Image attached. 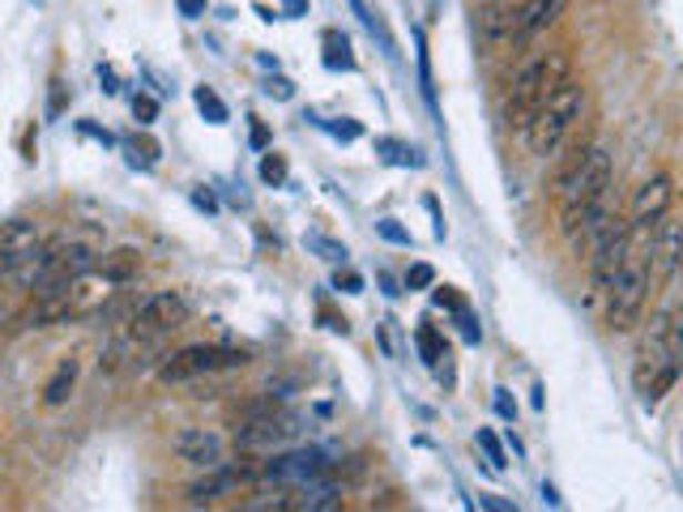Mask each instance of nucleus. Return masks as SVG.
Wrapping results in <instances>:
<instances>
[{"mask_svg":"<svg viewBox=\"0 0 683 512\" xmlns=\"http://www.w3.org/2000/svg\"><path fill=\"white\" fill-rule=\"evenodd\" d=\"M654 235L629 231V248H624L620 265L611 273V287H606V329L632 333L645 317V303L654 295Z\"/></svg>","mask_w":683,"mask_h":512,"instance_id":"obj_1","label":"nucleus"},{"mask_svg":"<svg viewBox=\"0 0 683 512\" xmlns=\"http://www.w3.org/2000/svg\"><path fill=\"white\" fill-rule=\"evenodd\" d=\"M680 354H683V324H680V303H671L654 324H650V338L641 342L636 351V368H632V384L641 393L645 405H657L671 384L680 377Z\"/></svg>","mask_w":683,"mask_h":512,"instance_id":"obj_2","label":"nucleus"},{"mask_svg":"<svg viewBox=\"0 0 683 512\" xmlns=\"http://www.w3.org/2000/svg\"><path fill=\"white\" fill-rule=\"evenodd\" d=\"M602 197H611V154L602 145H590L573 175L560 184V231L576 235Z\"/></svg>","mask_w":683,"mask_h":512,"instance_id":"obj_3","label":"nucleus"},{"mask_svg":"<svg viewBox=\"0 0 683 512\" xmlns=\"http://www.w3.org/2000/svg\"><path fill=\"white\" fill-rule=\"evenodd\" d=\"M581 111H585V90H581V81L564 78L551 94H546L543 108L534 111V120L525 124L530 150H534L539 159H555V150L573 137Z\"/></svg>","mask_w":683,"mask_h":512,"instance_id":"obj_4","label":"nucleus"},{"mask_svg":"<svg viewBox=\"0 0 683 512\" xmlns=\"http://www.w3.org/2000/svg\"><path fill=\"white\" fill-rule=\"evenodd\" d=\"M564 78H569V56L564 52L530 60L518 78H513V90H509V99H504V120H509V129L525 133V124L534 120V111L543 108L546 94H551Z\"/></svg>","mask_w":683,"mask_h":512,"instance_id":"obj_5","label":"nucleus"},{"mask_svg":"<svg viewBox=\"0 0 683 512\" xmlns=\"http://www.w3.org/2000/svg\"><path fill=\"white\" fill-rule=\"evenodd\" d=\"M189 321V295L184 291H159V295L141 299L129 317V338L133 342H159L163 333L180 329Z\"/></svg>","mask_w":683,"mask_h":512,"instance_id":"obj_6","label":"nucleus"},{"mask_svg":"<svg viewBox=\"0 0 683 512\" xmlns=\"http://www.w3.org/2000/svg\"><path fill=\"white\" fill-rule=\"evenodd\" d=\"M244 351H227V347H184L159 368L163 384H184V380L210 377V372H227V368H244Z\"/></svg>","mask_w":683,"mask_h":512,"instance_id":"obj_7","label":"nucleus"},{"mask_svg":"<svg viewBox=\"0 0 683 512\" xmlns=\"http://www.w3.org/2000/svg\"><path fill=\"white\" fill-rule=\"evenodd\" d=\"M671 205H675V184H671V175L645 180V184L636 189V197H632L629 231H636V235H654L657 227L671 218Z\"/></svg>","mask_w":683,"mask_h":512,"instance_id":"obj_8","label":"nucleus"},{"mask_svg":"<svg viewBox=\"0 0 683 512\" xmlns=\"http://www.w3.org/2000/svg\"><path fill=\"white\" fill-rule=\"evenodd\" d=\"M329 465L325 453L321 449H300V453H282V458L265 461V479L270 483H282V486H303V483H317V479H325Z\"/></svg>","mask_w":683,"mask_h":512,"instance_id":"obj_9","label":"nucleus"},{"mask_svg":"<svg viewBox=\"0 0 683 512\" xmlns=\"http://www.w3.org/2000/svg\"><path fill=\"white\" fill-rule=\"evenodd\" d=\"M39 257V231L27 218H13L0 227V270L4 273H27Z\"/></svg>","mask_w":683,"mask_h":512,"instance_id":"obj_10","label":"nucleus"},{"mask_svg":"<svg viewBox=\"0 0 683 512\" xmlns=\"http://www.w3.org/2000/svg\"><path fill=\"white\" fill-rule=\"evenodd\" d=\"M171 449L175 458L197 465V470H210V465H222V453H227V440L210 428H184V432L171 435Z\"/></svg>","mask_w":683,"mask_h":512,"instance_id":"obj_11","label":"nucleus"},{"mask_svg":"<svg viewBox=\"0 0 683 512\" xmlns=\"http://www.w3.org/2000/svg\"><path fill=\"white\" fill-rule=\"evenodd\" d=\"M564 9H569V0H521L518 9H513V39L530 43V39L546 34L564 18Z\"/></svg>","mask_w":683,"mask_h":512,"instance_id":"obj_12","label":"nucleus"},{"mask_svg":"<svg viewBox=\"0 0 683 512\" xmlns=\"http://www.w3.org/2000/svg\"><path fill=\"white\" fill-rule=\"evenodd\" d=\"M252 474L248 470H235V465H210V474L201 479V483L189 486L192 504H210V500H219V495H231V491H240Z\"/></svg>","mask_w":683,"mask_h":512,"instance_id":"obj_13","label":"nucleus"},{"mask_svg":"<svg viewBox=\"0 0 683 512\" xmlns=\"http://www.w3.org/2000/svg\"><path fill=\"white\" fill-rule=\"evenodd\" d=\"M137 270H141V261H137L133 248H120V252H111V257H103V261H94V273H99L103 282H111V287L133 282Z\"/></svg>","mask_w":683,"mask_h":512,"instance_id":"obj_14","label":"nucleus"},{"mask_svg":"<svg viewBox=\"0 0 683 512\" xmlns=\"http://www.w3.org/2000/svg\"><path fill=\"white\" fill-rule=\"evenodd\" d=\"M78 359H64L60 368L52 372V380L43 384V405H64L69 402V393H73V384H78Z\"/></svg>","mask_w":683,"mask_h":512,"instance_id":"obj_15","label":"nucleus"},{"mask_svg":"<svg viewBox=\"0 0 683 512\" xmlns=\"http://www.w3.org/2000/svg\"><path fill=\"white\" fill-rule=\"evenodd\" d=\"M325 64L329 69H355V56H351L346 34H338V30H329L325 34Z\"/></svg>","mask_w":683,"mask_h":512,"instance_id":"obj_16","label":"nucleus"},{"mask_svg":"<svg viewBox=\"0 0 683 512\" xmlns=\"http://www.w3.org/2000/svg\"><path fill=\"white\" fill-rule=\"evenodd\" d=\"M414 342H419V351H423V363L428 368H440V359H449V347L440 342V333L432 324H423L419 333H414Z\"/></svg>","mask_w":683,"mask_h":512,"instance_id":"obj_17","label":"nucleus"},{"mask_svg":"<svg viewBox=\"0 0 683 512\" xmlns=\"http://www.w3.org/2000/svg\"><path fill=\"white\" fill-rule=\"evenodd\" d=\"M197 108H201V116H205L210 124H227V108H222V99L210 90V86H197Z\"/></svg>","mask_w":683,"mask_h":512,"instance_id":"obj_18","label":"nucleus"},{"mask_svg":"<svg viewBox=\"0 0 683 512\" xmlns=\"http://www.w3.org/2000/svg\"><path fill=\"white\" fill-rule=\"evenodd\" d=\"M261 180H265V184H287V159L270 150V154L261 159Z\"/></svg>","mask_w":683,"mask_h":512,"instance_id":"obj_19","label":"nucleus"},{"mask_svg":"<svg viewBox=\"0 0 683 512\" xmlns=\"http://www.w3.org/2000/svg\"><path fill=\"white\" fill-rule=\"evenodd\" d=\"M474 444H479V449L488 453V461H492L495 470H504V465H509V461H504V449H500V440H495V435L488 432V428H479V435H474Z\"/></svg>","mask_w":683,"mask_h":512,"instance_id":"obj_20","label":"nucleus"},{"mask_svg":"<svg viewBox=\"0 0 683 512\" xmlns=\"http://www.w3.org/2000/svg\"><path fill=\"white\" fill-rule=\"evenodd\" d=\"M308 248H317V252H321L325 261H333V265H338V261H346V248H342V243H333V240H325V235H308Z\"/></svg>","mask_w":683,"mask_h":512,"instance_id":"obj_21","label":"nucleus"},{"mask_svg":"<svg viewBox=\"0 0 683 512\" xmlns=\"http://www.w3.org/2000/svg\"><path fill=\"white\" fill-rule=\"evenodd\" d=\"M432 282H436V270H432V265H423V261H419V265H410V273H406L410 291H428Z\"/></svg>","mask_w":683,"mask_h":512,"instance_id":"obj_22","label":"nucleus"},{"mask_svg":"<svg viewBox=\"0 0 683 512\" xmlns=\"http://www.w3.org/2000/svg\"><path fill=\"white\" fill-rule=\"evenodd\" d=\"M133 116L141 120V124H154V116H159V103H154L150 94H137V99H133Z\"/></svg>","mask_w":683,"mask_h":512,"instance_id":"obj_23","label":"nucleus"},{"mask_svg":"<svg viewBox=\"0 0 683 512\" xmlns=\"http://www.w3.org/2000/svg\"><path fill=\"white\" fill-rule=\"evenodd\" d=\"M137 154H141V167H154V159H159V145H154V141H141V145L129 141V159H137Z\"/></svg>","mask_w":683,"mask_h":512,"instance_id":"obj_24","label":"nucleus"},{"mask_svg":"<svg viewBox=\"0 0 683 512\" xmlns=\"http://www.w3.org/2000/svg\"><path fill=\"white\" fill-rule=\"evenodd\" d=\"M376 231H381L389 243H410V231H402L393 218H381V222H376Z\"/></svg>","mask_w":683,"mask_h":512,"instance_id":"obj_25","label":"nucleus"},{"mask_svg":"<svg viewBox=\"0 0 683 512\" xmlns=\"http://www.w3.org/2000/svg\"><path fill=\"white\" fill-rule=\"evenodd\" d=\"M333 287H338L342 295H359V291H363V278H359V273H338Z\"/></svg>","mask_w":683,"mask_h":512,"instance_id":"obj_26","label":"nucleus"},{"mask_svg":"<svg viewBox=\"0 0 683 512\" xmlns=\"http://www.w3.org/2000/svg\"><path fill=\"white\" fill-rule=\"evenodd\" d=\"M265 94H273V99H291V94H295V86H291L287 78H270L265 81Z\"/></svg>","mask_w":683,"mask_h":512,"instance_id":"obj_27","label":"nucleus"},{"mask_svg":"<svg viewBox=\"0 0 683 512\" xmlns=\"http://www.w3.org/2000/svg\"><path fill=\"white\" fill-rule=\"evenodd\" d=\"M329 133H338V137H346V141H355L363 129H359L355 120H342V124H329Z\"/></svg>","mask_w":683,"mask_h":512,"instance_id":"obj_28","label":"nucleus"},{"mask_svg":"<svg viewBox=\"0 0 683 512\" xmlns=\"http://www.w3.org/2000/svg\"><path fill=\"white\" fill-rule=\"evenodd\" d=\"M175 4H180L184 18H201L205 13V0H175Z\"/></svg>","mask_w":683,"mask_h":512,"instance_id":"obj_29","label":"nucleus"},{"mask_svg":"<svg viewBox=\"0 0 683 512\" xmlns=\"http://www.w3.org/2000/svg\"><path fill=\"white\" fill-rule=\"evenodd\" d=\"M495 410H500V414H504V419H513V414H518V405L509 402V393H504V389H500V393H495Z\"/></svg>","mask_w":683,"mask_h":512,"instance_id":"obj_30","label":"nucleus"},{"mask_svg":"<svg viewBox=\"0 0 683 512\" xmlns=\"http://www.w3.org/2000/svg\"><path fill=\"white\" fill-rule=\"evenodd\" d=\"M192 201H197V205H201V210H210V214H214V210H219V201H214V197H210V192H192Z\"/></svg>","mask_w":683,"mask_h":512,"instance_id":"obj_31","label":"nucleus"},{"mask_svg":"<svg viewBox=\"0 0 683 512\" xmlns=\"http://www.w3.org/2000/svg\"><path fill=\"white\" fill-rule=\"evenodd\" d=\"M60 108H64V86L52 81V116H60Z\"/></svg>","mask_w":683,"mask_h":512,"instance_id":"obj_32","label":"nucleus"},{"mask_svg":"<svg viewBox=\"0 0 683 512\" xmlns=\"http://www.w3.org/2000/svg\"><path fill=\"white\" fill-rule=\"evenodd\" d=\"M483 504H488V509H513V504H509V500H495V495H483Z\"/></svg>","mask_w":683,"mask_h":512,"instance_id":"obj_33","label":"nucleus"},{"mask_svg":"<svg viewBox=\"0 0 683 512\" xmlns=\"http://www.w3.org/2000/svg\"><path fill=\"white\" fill-rule=\"evenodd\" d=\"M308 9V0H287V13H303Z\"/></svg>","mask_w":683,"mask_h":512,"instance_id":"obj_34","label":"nucleus"},{"mask_svg":"<svg viewBox=\"0 0 683 512\" xmlns=\"http://www.w3.org/2000/svg\"><path fill=\"white\" fill-rule=\"evenodd\" d=\"M488 4H509V0H488Z\"/></svg>","mask_w":683,"mask_h":512,"instance_id":"obj_35","label":"nucleus"}]
</instances>
